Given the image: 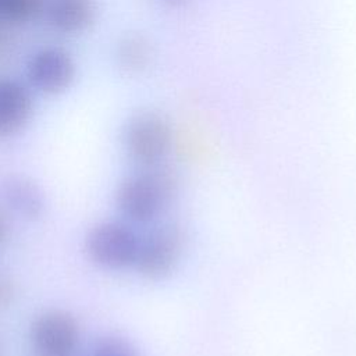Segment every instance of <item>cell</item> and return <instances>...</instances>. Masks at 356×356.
I'll use <instances>...</instances> for the list:
<instances>
[{
  "mask_svg": "<svg viewBox=\"0 0 356 356\" xmlns=\"http://www.w3.org/2000/svg\"><path fill=\"white\" fill-rule=\"evenodd\" d=\"M15 298H17V284L8 274L0 271V312H4L10 306H13V303L15 302Z\"/></svg>",
  "mask_w": 356,
  "mask_h": 356,
  "instance_id": "cell-13",
  "label": "cell"
},
{
  "mask_svg": "<svg viewBox=\"0 0 356 356\" xmlns=\"http://www.w3.org/2000/svg\"><path fill=\"white\" fill-rule=\"evenodd\" d=\"M0 199L19 218L35 221L46 211V196L39 184L25 175H8L0 182Z\"/></svg>",
  "mask_w": 356,
  "mask_h": 356,
  "instance_id": "cell-7",
  "label": "cell"
},
{
  "mask_svg": "<svg viewBox=\"0 0 356 356\" xmlns=\"http://www.w3.org/2000/svg\"><path fill=\"white\" fill-rule=\"evenodd\" d=\"M170 1H178V0H170Z\"/></svg>",
  "mask_w": 356,
  "mask_h": 356,
  "instance_id": "cell-16",
  "label": "cell"
},
{
  "mask_svg": "<svg viewBox=\"0 0 356 356\" xmlns=\"http://www.w3.org/2000/svg\"><path fill=\"white\" fill-rule=\"evenodd\" d=\"M81 337V324L75 314L60 307L36 313L28 327V339L36 356H74Z\"/></svg>",
  "mask_w": 356,
  "mask_h": 356,
  "instance_id": "cell-3",
  "label": "cell"
},
{
  "mask_svg": "<svg viewBox=\"0 0 356 356\" xmlns=\"http://www.w3.org/2000/svg\"><path fill=\"white\" fill-rule=\"evenodd\" d=\"M33 110L28 89L10 78H0V138L18 134L31 120Z\"/></svg>",
  "mask_w": 356,
  "mask_h": 356,
  "instance_id": "cell-8",
  "label": "cell"
},
{
  "mask_svg": "<svg viewBox=\"0 0 356 356\" xmlns=\"http://www.w3.org/2000/svg\"><path fill=\"white\" fill-rule=\"evenodd\" d=\"M0 356H3V352H1V346H0Z\"/></svg>",
  "mask_w": 356,
  "mask_h": 356,
  "instance_id": "cell-15",
  "label": "cell"
},
{
  "mask_svg": "<svg viewBox=\"0 0 356 356\" xmlns=\"http://www.w3.org/2000/svg\"><path fill=\"white\" fill-rule=\"evenodd\" d=\"M140 235L131 222L103 220L93 224L85 234L83 250L95 266L103 270L134 268Z\"/></svg>",
  "mask_w": 356,
  "mask_h": 356,
  "instance_id": "cell-2",
  "label": "cell"
},
{
  "mask_svg": "<svg viewBox=\"0 0 356 356\" xmlns=\"http://www.w3.org/2000/svg\"><path fill=\"white\" fill-rule=\"evenodd\" d=\"M177 193V178L160 165L140 167L124 177L115 189L114 202L128 222L146 224L160 217Z\"/></svg>",
  "mask_w": 356,
  "mask_h": 356,
  "instance_id": "cell-1",
  "label": "cell"
},
{
  "mask_svg": "<svg viewBox=\"0 0 356 356\" xmlns=\"http://www.w3.org/2000/svg\"><path fill=\"white\" fill-rule=\"evenodd\" d=\"M117 60L127 71H140L150 60V46L142 36H125L117 46Z\"/></svg>",
  "mask_w": 356,
  "mask_h": 356,
  "instance_id": "cell-10",
  "label": "cell"
},
{
  "mask_svg": "<svg viewBox=\"0 0 356 356\" xmlns=\"http://www.w3.org/2000/svg\"><path fill=\"white\" fill-rule=\"evenodd\" d=\"M171 128L157 113H139L129 120L124 131L127 154L139 167H156L171 149Z\"/></svg>",
  "mask_w": 356,
  "mask_h": 356,
  "instance_id": "cell-4",
  "label": "cell"
},
{
  "mask_svg": "<svg viewBox=\"0 0 356 356\" xmlns=\"http://www.w3.org/2000/svg\"><path fill=\"white\" fill-rule=\"evenodd\" d=\"M26 75L38 90L56 95L64 92L74 81L75 63L71 54L60 47H43L31 56Z\"/></svg>",
  "mask_w": 356,
  "mask_h": 356,
  "instance_id": "cell-6",
  "label": "cell"
},
{
  "mask_svg": "<svg viewBox=\"0 0 356 356\" xmlns=\"http://www.w3.org/2000/svg\"><path fill=\"white\" fill-rule=\"evenodd\" d=\"M11 234V225H10V220L8 216L0 210V248H3V245L8 241Z\"/></svg>",
  "mask_w": 356,
  "mask_h": 356,
  "instance_id": "cell-14",
  "label": "cell"
},
{
  "mask_svg": "<svg viewBox=\"0 0 356 356\" xmlns=\"http://www.w3.org/2000/svg\"><path fill=\"white\" fill-rule=\"evenodd\" d=\"M182 249L184 234L177 225L159 227L140 236L134 268L147 280L164 278L178 264Z\"/></svg>",
  "mask_w": 356,
  "mask_h": 356,
  "instance_id": "cell-5",
  "label": "cell"
},
{
  "mask_svg": "<svg viewBox=\"0 0 356 356\" xmlns=\"http://www.w3.org/2000/svg\"><path fill=\"white\" fill-rule=\"evenodd\" d=\"M49 24L63 33L85 31L96 17V0H49Z\"/></svg>",
  "mask_w": 356,
  "mask_h": 356,
  "instance_id": "cell-9",
  "label": "cell"
},
{
  "mask_svg": "<svg viewBox=\"0 0 356 356\" xmlns=\"http://www.w3.org/2000/svg\"><path fill=\"white\" fill-rule=\"evenodd\" d=\"M42 0H0V15L10 22H25L35 17Z\"/></svg>",
  "mask_w": 356,
  "mask_h": 356,
  "instance_id": "cell-12",
  "label": "cell"
},
{
  "mask_svg": "<svg viewBox=\"0 0 356 356\" xmlns=\"http://www.w3.org/2000/svg\"><path fill=\"white\" fill-rule=\"evenodd\" d=\"M90 356H140L135 346L121 335L104 334L99 337L90 350Z\"/></svg>",
  "mask_w": 356,
  "mask_h": 356,
  "instance_id": "cell-11",
  "label": "cell"
}]
</instances>
